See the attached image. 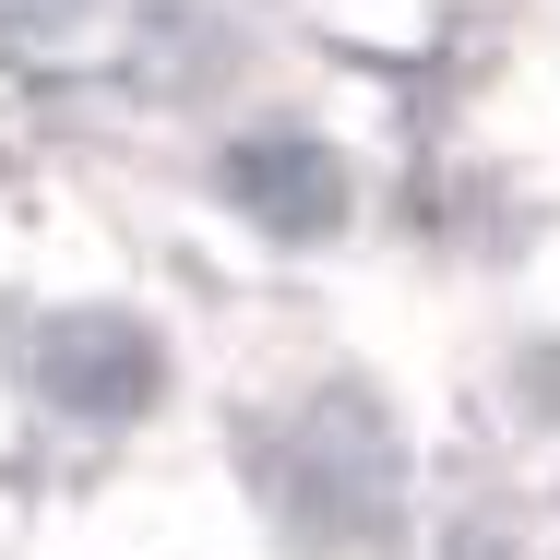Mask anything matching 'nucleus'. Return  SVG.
Segmentation results:
<instances>
[]
</instances>
